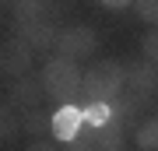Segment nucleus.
<instances>
[{
	"label": "nucleus",
	"mask_w": 158,
	"mask_h": 151,
	"mask_svg": "<svg viewBox=\"0 0 158 151\" xmlns=\"http://www.w3.org/2000/svg\"><path fill=\"white\" fill-rule=\"evenodd\" d=\"M39 81L46 88V99H53L56 106H81L85 99V70L77 67V60H63V56L46 60Z\"/></svg>",
	"instance_id": "1"
},
{
	"label": "nucleus",
	"mask_w": 158,
	"mask_h": 151,
	"mask_svg": "<svg viewBox=\"0 0 158 151\" xmlns=\"http://www.w3.org/2000/svg\"><path fill=\"white\" fill-rule=\"evenodd\" d=\"M127 91V67L119 60H98L85 70V99L81 102H113Z\"/></svg>",
	"instance_id": "2"
},
{
	"label": "nucleus",
	"mask_w": 158,
	"mask_h": 151,
	"mask_svg": "<svg viewBox=\"0 0 158 151\" xmlns=\"http://www.w3.org/2000/svg\"><path fill=\"white\" fill-rule=\"evenodd\" d=\"M98 49V35L95 28L88 25H74V28H60V39H56V56L63 60H85Z\"/></svg>",
	"instance_id": "3"
},
{
	"label": "nucleus",
	"mask_w": 158,
	"mask_h": 151,
	"mask_svg": "<svg viewBox=\"0 0 158 151\" xmlns=\"http://www.w3.org/2000/svg\"><path fill=\"white\" fill-rule=\"evenodd\" d=\"M123 67H127V91L137 95L144 106H151L158 95V67L151 60H130Z\"/></svg>",
	"instance_id": "4"
},
{
	"label": "nucleus",
	"mask_w": 158,
	"mask_h": 151,
	"mask_svg": "<svg viewBox=\"0 0 158 151\" xmlns=\"http://www.w3.org/2000/svg\"><path fill=\"white\" fill-rule=\"evenodd\" d=\"M32 46L25 39H18V35H11V39L4 42V49H0V70L7 74V78H28L32 74Z\"/></svg>",
	"instance_id": "5"
},
{
	"label": "nucleus",
	"mask_w": 158,
	"mask_h": 151,
	"mask_svg": "<svg viewBox=\"0 0 158 151\" xmlns=\"http://www.w3.org/2000/svg\"><path fill=\"white\" fill-rule=\"evenodd\" d=\"M81 130H88L85 123V109L81 106H56L53 109V137L60 144H74L81 137Z\"/></svg>",
	"instance_id": "6"
},
{
	"label": "nucleus",
	"mask_w": 158,
	"mask_h": 151,
	"mask_svg": "<svg viewBox=\"0 0 158 151\" xmlns=\"http://www.w3.org/2000/svg\"><path fill=\"white\" fill-rule=\"evenodd\" d=\"M11 35L25 39L32 49H56L60 32L49 21H11Z\"/></svg>",
	"instance_id": "7"
},
{
	"label": "nucleus",
	"mask_w": 158,
	"mask_h": 151,
	"mask_svg": "<svg viewBox=\"0 0 158 151\" xmlns=\"http://www.w3.org/2000/svg\"><path fill=\"white\" fill-rule=\"evenodd\" d=\"M42 99H46V88H42L39 78H18L11 88H7V99L4 102H11V106L21 109V112H28V109H39Z\"/></svg>",
	"instance_id": "8"
},
{
	"label": "nucleus",
	"mask_w": 158,
	"mask_h": 151,
	"mask_svg": "<svg viewBox=\"0 0 158 151\" xmlns=\"http://www.w3.org/2000/svg\"><path fill=\"white\" fill-rule=\"evenodd\" d=\"M144 109H148V106H144V102L137 99V95L123 91V95L113 102V120H116V123L127 130V134H134V130L144 123V120H141V116H144Z\"/></svg>",
	"instance_id": "9"
},
{
	"label": "nucleus",
	"mask_w": 158,
	"mask_h": 151,
	"mask_svg": "<svg viewBox=\"0 0 158 151\" xmlns=\"http://www.w3.org/2000/svg\"><path fill=\"white\" fill-rule=\"evenodd\" d=\"M91 144H95V151H123L127 148V130L116 123V120H109L106 127H95L85 134Z\"/></svg>",
	"instance_id": "10"
},
{
	"label": "nucleus",
	"mask_w": 158,
	"mask_h": 151,
	"mask_svg": "<svg viewBox=\"0 0 158 151\" xmlns=\"http://www.w3.org/2000/svg\"><path fill=\"white\" fill-rule=\"evenodd\" d=\"M14 21H46L53 14V0H11Z\"/></svg>",
	"instance_id": "11"
},
{
	"label": "nucleus",
	"mask_w": 158,
	"mask_h": 151,
	"mask_svg": "<svg viewBox=\"0 0 158 151\" xmlns=\"http://www.w3.org/2000/svg\"><path fill=\"white\" fill-rule=\"evenodd\" d=\"M21 123H25V134L28 137H46V134H53V109H28V112H21Z\"/></svg>",
	"instance_id": "12"
},
{
	"label": "nucleus",
	"mask_w": 158,
	"mask_h": 151,
	"mask_svg": "<svg viewBox=\"0 0 158 151\" xmlns=\"http://www.w3.org/2000/svg\"><path fill=\"white\" fill-rule=\"evenodd\" d=\"M21 134H25L21 109H14L11 102H4V106H0V137H4V144H14Z\"/></svg>",
	"instance_id": "13"
},
{
	"label": "nucleus",
	"mask_w": 158,
	"mask_h": 151,
	"mask_svg": "<svg viewBox=\"0 0 158 151\" xmlns=\"http://www.w3.org/2000/svg\"><path fill=\"white\" fill-rule=\"evenodd\" d=\"M81 109H85V123H88V130L106 127L109 120H113V106H109V102H81Z\"/></svg>",
	"instance_id": "14"
},
{
	"label": "nucleus",
	"mask_w": 158,
	"mask_h": 151,
	"mask_svg": "<svg viewBox=\"0 0 158 151\" xmlns=\"http://www.w3.org/2000/svg\"><path fill=\"white\" fill-rule=\"evenodd\" d=\"M134 144L141 151H158V116L144 120V123L134 130Z\"/></svg>",
	"instance_id": "15"
},
{
	"label": "nucleus",
	"mask_w": 158,
	"mask_h": 151,
	"mask_svg": "<svg viewBox=\"0 0 158 151\" xmlns=\"http://www.w3.org/2000/svg\"><path fill=\"white\" fill-rule=\"evenodd\" d=\"M134 11H137V18H141V21H148V25L158 28V0H137Z\"/></svg>",
	"instance_id": "16"
},
{
	"label": "nucleus",
	"mask_w": 158,
	"mask_h": 151,
	"mask_svg": "<svg viewBox=\"0 0 158 151\" xmlns=\"http://www.w3.org/2000/svg\"><path fill=\"white\" fill-rule=\"evenodd\" d=\"M141 53H144V60H151L155 67H158V28L144 32V39H141Z\"/></svg>",
	"instance_id": "17"
},
{
	"label": "nucleus",
	"mask_w": 158,
	"mask_h": 151,
	"mask_svg": "<svg viewBox=\"0 0 158 151\" xmlns=\"http://www.w3.org/2000/svg\"><path fill=\"white\" fill-rule=\"evenodd\" d=\"M102 7H106V11H127V7H134L137 0H98Z\"/></svg>",
	"instance_id": "18"
},
{
	"label": "nucleus",
	"mask_w": 158,
	"mask_h": 151,
	"mask_svg": "<svg viewBox=\"0 0 158 151\" xmlns=\"http://www.w3.org/2000/svg\"><path fill=\"white\" fill-rule=\"evenodd\" d=\"M67 151H95V144H91L88 137H77L74 144H67Z\"/></svg>",
	"instance_id": "19"
},
{
	"label": "nucleus",
	"mask_w": 158,
	"mask_h": 151,
	"mask_svg": "<svg viewBox=\"0 0 158 151\" xmlns=\"http://www.w3.org/2000/svg\"><path fill=\"white\" fill-rule=\"evenodd\" d=\"M25 151H56V144H49V141H32Z\"/></svg>",
	"instance_id": "20"
},
{
	"label": "nucleus",
	"mask_w": 158,
	"mask_h": 151,
	"mask_svg": "<svg viewBox=\"0 0 158 151\" xmlns=\"http://www.w3.org/2000/svg\"><path fill=\"white\" fill-rule=\"evenodd\" d=\"M155 116H158V106H155Z\"/></svg>",
	"instance_id": "21"
}]
</instances>
